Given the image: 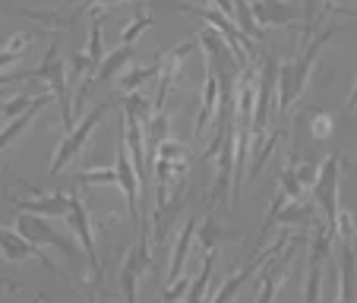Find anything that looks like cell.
<instances>
[{
  "mask_svg": "<svg viewBox=\"0 0 357 303\" xmlns=\"http://www.w3.org/2000/svg\"><path fill=\"white\" fill-rule=\"evenodd\" d=\"M338 32H344V29L342 26L319 29V32L301 38V47H297V54L291 57V61H278V79H282V92H278V101H275V121H282L284 111H288L291 104L301 98V92L307 88V82H310V76H313V63H317L319 51H323L326 41L335 38Z\"/></svg>",
  "mask_w": 357,
  "mask_h": 303,
  "instance_id": "1",
  "label": "cell"
},
{
  "mask_svg": "<svg viewBox=\"0 0 357 303\" xmlns=\"http://www.w3.org/2000/svg\"><path fill=\"white\" fill-rule=\"evenodd\" d=\"M190 162H193V152L183 142L165 139L158 146L155 162H152V171H155V212H165L171 196L183 193L190 177Z\"/></svg>",
  "mask_w": 357,
  "mask_h": 303,
  "instance_id": "2",
  "label": "cell"
},
{
  "mask_svg": "<svg viewBox=\"0 0 357 303\" xmlns=\"http://www.w3.org/2000/svg\"><path fill=\"white\" fill-rule=\"evenodd\" d=\"M338 180H342V152H329L323 158L313 180V202L323 212L326 228L335 237V222H338Z\"/></svg>",
  "mask_w": 357,
  "mask_h": 303,
  "instance_id": "3",
  "label": "cell"
},
{
  "mask_svg": "<svg viewBox=\"0 0 357 303\" xmlns=\"http://www.w3.org/2000/svg\"><path fill=\"white\" fill-rule=\"evenodd\" d=\"M32 79H45L54 86L57 92V101H61V121H63V130H73V98H70V88H67V61H63L61 47L54 45V38L47 41L45 47V57H41V63L35 67Z\"/></svg>",
  "mask_w": 357,
  "mask_h": 303,
  "instance_id": "4",
  "label": "cell"
},
{
  "mask_svg": "<svg viewBox=\"0 0 357 303\" xmlns=\"http://www.w3.org/2000/svg\"><path fill=\"white\" fill-rule=\"evenodd\" d=\"M117 104V98H108V101H98L92 111H86V117L79 121V127L73 123V130H67V136L61 139V146H57V155H54V162L47 164V177H57L63 171V164L70 162V158H76L79 155V148L86 146V139L92 136V130H95V123L101 121V117L108 114L111 108Z\"/></svg>",
  "mask_w": 357,
  "mask_h": 303,
  "instance_id": "5",
  "label": "cell"
},
{
  "mask_svg": "<svg viewBox=\"0 0 357 303\" xmlns=\"http://www.w3.org/2000/svg\"><path fill=\"white\" fill-rule=\"evenodd\" d=\"M67 224L82 243V259H86L89 272H92V284L101 288V263L98 253H95V234H92V215L86 209V199L79 193H67Z\"/></svg>",
  "mask_w": 357,
  "mask_h": 303,
  "instance_id": "6",
  "label": "cell"
},
{
  "mask_svg": "<svg viewBox=\"0 0 357 303\" xmlns=\"http://www.w3.org/2000/svg\"><path fill=\"white\" fill-rule=\"evenodd\" d=\"M152 269V253H149V224L146 218L136 228V243L127 249V259L121 265V294L123 303H136V288H139L142 275Z\"/></svg>",
  "mask_w": 357,
  "mask_h": 303,
  "instance_id": "7",
  "label": "cell"
},
{
  "mask_svg": "<svg viewBox=\"0 0 357 303\" xmlns=\"http://www.w3.org/2000/svg\"><path fill=\"white\" fill-rule=\"evenodd\" d=\"M16 234L26 237V240L35 243V247H57L61 253H67L70 259H76V263H79V247L70 240V234L51 228V222H47V218L29 215V212H16Z\"/></svg>",
  "mask_w": 357,
  "mask_h": 303,
  "instance_id": "8",
  "label": "cell"
},
{
  "mask_svg": "<svg viewBox=\"0 0 357 303\" xmlns=\"http://www.w3.org/2000/svg\"><path fill=\"white\" fill-rule=\"evenodd\" d=\"M332 243H335V237L329 234L326 222H313L310 263H307V290H303V300L307 303H319V297H323V269L332 253Z\"/></svg>",
  "mask_w": 357,
  "mask_h": 303,
  "instance_id": "9",
  "label": "cell"
},
{
  "mask_svg": "<svg viewBox=\"0 0 357 303\" xmlns=\"http://www.w3.org/2000/svg\"><path fill=\"white\" fill-rule=\"evenodd\" d=\"M297 237H291V243L282 249V256L278 253H272V256H266V263H263V272H259V297H257V303H272L275 300V294H278V288L284 284V265L294 259V249H297Z\"/></svg>",
  "mask_w": 357,
  "mask_h": 303,
  "instance_id": "10",
  "label": "cell"
},
{
  "mask_svg": "<svg viewBox=\"0 0 357 303\" xmlns=\"http://www.w3.org/2000/svg\"><path fill=\"white\" fill-rule=\"evenodd\" d=\"M0 256L7 259V263H22V259H38L45 269L57 272L61 278H67V272L57 269L54 259H47V253H41V247H35V243H29L26 237H20L16 231L10 228H0Z\"/></svg>",
  "mask_w": 357,
  "mask_h": 303,
  "instance_id": "11",
  "label": "cell"
},
{
  "mask_svg": "<svg viewBox=\"0 0 357 303\" xmlns=\"http://www.w3.org/2000/svg\"><path fill=\"white\" fill-rule=\"evenodd\" d=\"M20 187L29 189L26 199H13L20 212L41 215V218H63L67 215V193H41L38 187H26L22 180H20Z\"/></svg>",
  "mask_w": 357,
  "mask_h": 303,
  "instance_id": "12",
  "label": "cell"
},
{
  "mask_svg": "<svg viewBox=\"0 0 357 303\" xmlns=\"http://www.w3.org/2000/svg\"><path fill=\"white\" fill-rule=\"evenodd\" d=\"M338 275H342V288H338V303H354L357 300V249L354 240H338Z\"/></svg>",
  "mask_w": 357,
  "mask_h": 303,
  "instance_id": "13",
  "label": "cell"
},
{
  "mask_svg": "<svg viewBox=\"0 0 357 303\" xmlns=\"http://www.w3.org/2000/svg\"><path fill=\"white\" fill-rule=\"evenodd\" d=\"M253 13H257L259 26H288L297 20V7L288 0H257Z\"/></svg>",
  "mask_w": 357,
  "mask_h": 303,
  "instance_id": "14",
  "label": "cell"
},
{
  "mask_svg": "<svg viewBox=\"0 0 357 303\" xmlns=\"http://www.w3.org/2000/svg\"><path fill=\"white\" fill-rule=\"evenodd\" d=\"M218 104V76L215 70H206V86H202V101H199V111H196V123H193V136L196 139H202V133H206V127H209L212 121V111H215Z\"/></svg>",
  "mask_w": 357,
  "mask_h": 303,
  "instance_id": "15",
  "label": "cell"
},
{
  "mask_svg": "<svg viewBox=\"0 0 357 303\" xmlns=\"http://www.w3.org/2000/svg\"><path fill=\"white\" fill-rule=\"evenodd\" d=\"M47 101H51V95H47V92L35 95V98H32V104H29V108H26V111H22V114H20V117H13V121H7V127L0 130V155H3V148H7V146H10V142H13V139H16V136H20V133H22V130H26V127H29V123H32V121H35V114H38V111H41V108H45Z\"/></svg>",
  "mask_w": 357,
  "mask_h": 303,
  "instance_id": "16",
  "label": "cell"
},
{
  "mask_svg": "<svg viewBox=\"0 0 357 303\" xmlns=\"http://www.w3.org/2000/svg\"><path fill=\"white\" fill-rule=\"evenodd\" d=\"M199 228V215H190L187 224H183L181 237L174 243V253H171V272H168V284H174L183 272V263H187V253H190V243H193V234Z\"/></svg>",
  "mask_w": 357,
  "mask_h": 303,
  "instance_id": "17",
  "label": "cell"
},
{
  "mask_svg": "<svg viewBox=\"0 0 357 303\" xmlns=\"http://www.w3.org/2000/svg\"><path fill=\"white\" fill-rule=\"evenodd\" d=\"M82 54H86L89 76H92V82H95V70L105 61V47H101V10H92V16H89V45Z\"/></svg>",
  "mask_w": 357,
  "mask_h": 303,
  "instance_id": "18",
  "label": "cell"
},
{
  "mask_svg": "<svg viewBox=\"0 0 357 303\" xmlns=\"http://www.w3.org/2000/svg\"><path fill=\"white\" fill-rule=\"evenodd\" d=\"M133 57H136V45H121L117 51H111V54L98 63V70H95V82H108L111 76L121 73V70L127 67Z\"/></svg>",
  "mask_w": 357,
  "mask_h": 303,
  "instance_id": "19",
  "label": "cell"
},
{
  "mask_svg": "<svg viewBox=\"0 0 357 303\" xmlns=\"http://www.w3.org/2000/svg\"><path fill=\"white\" fill-rule=\"evenodd\" d=\"M117 104H121V111L127 117H133L136 123H139L142 130L149 127V121H152V101L146 98V95L139 92V88H136V92H127V95H121V98H117Z\"/></svg>",
  "mask_w": 357,
  "mask_h": 303,
  "instance_id": "20",
  "label": "cell"
},
{
  "mask_svg": "<svg viewBox=\"0 0 357 303\" xmlns=\"http://www.w3.org/2000/svg\"><path fill=\"white\" fill-rule=\"evenodd\" d=\"M212 265H215V249H206V259H202L196 278L190 281L187 294H183V303H202V297H206V288H209V281H212Z\"/></svg>",
  "mask_w": 357,
  "mask_h": 303,
  "instance_id": "21",
  "label": "cell"
},
{
  "mask_svg": "<svg viewBox=\"0 0 357 303\" xmlns=\"http://www.w3.org/2000/svg\"><path fill=\"white\" fill-rule=\"evenodd\" d=\"M162 61H165V57H155V63H152V67H133V70H127V73L121 76V92L123 95L136 92L142 82H149L152 76H158V73H162Z\"/></svg>",
  "mask_w": 357,
  "mask_h": 303,
  "instance_id": "22",
  "label": "cell"
},
{
  "mask_svg": "<svg viewBox=\"0 0 357 303\" xmlns=\"http://www.w3.org/2000/svg\"><path fill=\"white\" fill-rule=\"evenodd\" d=\"M29 41H32V35H29V32H16V35H10V41H7L3 47H0V73H3V67H10L13 61H20V57L26 54Z\"/></svg>",
  "mask_w": 357,
  "mask_h": 303,
  "instance_id": "23",
  "label": "cell"
},
{
  "mask_svg": "<svg viewBox=\"0 0 357 303\" xmlns=\"http://www.w3.org/2000/svg\"><path fill=\"white\" fill-rule=\"evenodd\" d=\"M149 26H152V13H149V10H139L136 20L121 29V45H136V38H139Z\"/></svg>",
  "mask_w": 357,
  "mask_h": 303,
  "instance_id": "24",
  "label": "cell"
},
{
  "mask_svg": "<svg viewBox=\"0 0 357 303\" xmlns=\"http://www.w3.org/2000/svg\"><path fill=\"white\" fill-rule=\"evenodd\" d=\"M76 183H79V187H92V183H117V174H114V168L76 171Z\"/></svg>",
  "mask_w": 357,
  "mask_h": 303,
  "instance_id": "25",
  "label": "cell"
},
{
  "mask_svg": "<svg viewBox=\"0 0 357 303\" xmlns=\"http://www.w3.org/2000/svg\"><path fill=\"white\" fill-rule=\"evenodd\" d=\"M310 117H313V136L317 139H329L332 136V117H329V111H323V108H317V111H310Z\"/></svg>",
  "mask_w": 357,
  "mask_h": 303,
  "instance_id": "26",
  "label": "cell"
},
{
  "mask_svg": "<svg viewBox=\"0 0 357 303\" xmlns=\"http://www.w3.org/2000/svg\"><path fill=\"white\" fill-rule=\"evenodd\" d=\"M32 104V98H29V92H20V95H13V98H7V104H3V117L7 121H13V117H20L22 111Z\"/></svg>",
  "mask_w": 357,
  "mask_h": 303,
  "instance_id": "27",
  "label": "cell"
},
{
  "mask_svg": "<svg viewBox=\"0 0 357 303\" xmlns=\"http://www.w3.org/2000/svg\"><path fill=\"white\" fill-rule=\"evenodd\" d=\"M354 108H357V79H354V86H351V92H348V101H344V108H342V117H348Z\"/></svg>",
  "mask_w": 357,
  "mask_h": 303,
  "instance_id": "28",
  "label": "cell"
},
{
  "mask_svg": "<svg viewBox=\"0 0 357 303\" xmlns=\"http://www.w3.org/2000/svg\"><path fill=\"white\" fill-rule=\"evenodd\" d=\"M20 79L32 82V73H0V86H10V82H20Z\"/></svg>",
  "mask_w": 357,
  "mask_h": 303,
  "instance_id": "29",
  "label": "cell"
},
{
  "mask_svg": "<svg viewBox=\"0 0 357 303\" xmlns=\"http://www.w3.org/2000/svg\"><path fill=\"white\" fill-rule=\"evenodd\" d=\"M92 3H123V0H79V3H76V16H79L86 7H92Z\"/></svg>",
  "mask_w": 357,
  "mask_h": 303,
  "instance_id": "30",
  "label": "cell"
},
{
  "mask_svg": "<svg viewBox=\"0 0 357 303\" xmlns=\"http://www.w3.org/2000/svg\"><path fill=\"white\" fill-rule=\"evenodd\" d=\"M38 303H47V300H45V297H38ZM86 303H98V288H95V284H92V290H89Z\"/></svg>",
  "mask_w": 357,
  "mask_h": 303,
  "instance_id": "31",
  "label": "cell"
},
{
  "mask_svg": "<svg viewBox=\"0 0 357 303\" xmlns=\"http://www.w3.org/2000/svg\"><path fill=\"white\" fill-rule=\"evenodd\" d=\"M51 3H57V0H51Z\"/></svg>",
  "mask_w": 357,
  "mask_h": 303,
  "instance_id": "32",
  "label": "cell"
},
{
  "mask_svg": "<svg viewBox=\"0 0 357 303\" xmlns=\"http://www.w3.org/2000/svg\"><path fill=\"white\" fill-rule=\"evenodd\" d=\"M354 240H357V234H354Z\"/></svg>",
  "mask_w": 357,
  "mask_h": 303,
  "instance_id": "33",
  "label": "cell"
}]
</instances>
